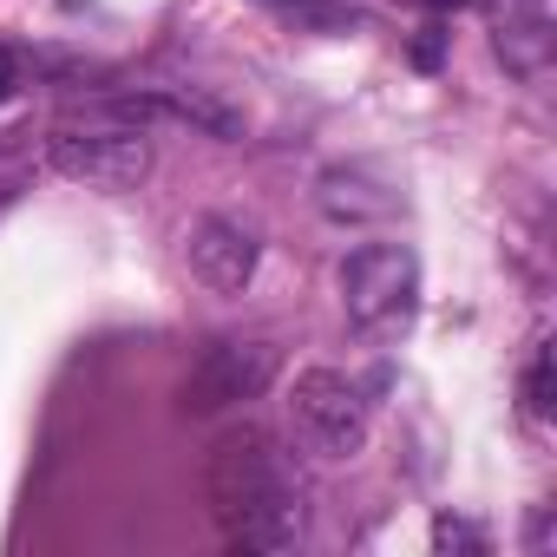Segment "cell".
Instances as JSON below:
<instances>
[{
	"instance_id": "1",
	"label": "cell",
	"mask_w": 557,
	"mask_h": 557,
	"mask_svg": "<svg viewBox=\"0 0 557 557\" xmlns=\"http://www.w3.org/2000/svg\"><path fill=\"white\" fill-rule=\"evenodd\" d=\"M203 492H210V518L223 524V537L236 550H283V544H296L302 511H296L289 459L262 426H230L210 446Z\"/></svg>"
},
{
	"instance_id": "2",
	"label": "cell",
	"mask_w": 557,
	"mask_h": 557,
	"mask_svg": "<svg viewBox=\"0 0 557 557\" xmlns=\"http://www.w3.org/2000/svg\"><path fill=\"white\" fill-rule=\"evenodd\" d=\"M413 296H420V262L407 243H361L342 262V309L368 335L400 329L413 315Z\"/></svg>"
},
{
	"instance_id": "3",
	"label": "cell",
	"mask_w": 557,
	"mask_h": 557,
	"mask_svg": "<svg viewBox=\"0 0 557 557\" xmlns=\"http://www.w3.org/2000/svg\"><path fill=\"white\" fill-rule=\"evenodd\" d=\"M47 164L73 184H86V190H132L151 171V145L125 125H86V132L60 125L47 138Z\"/></svg>"
},
{
	"instance_id": "4",
	"label": "cell",
	"mask_w": 557,
	"mask_h": 557,
	"mask_svg": "<svg viewBox=\"0 0 557 557\" xmlns=\"http://www.w3.org/2000/svg\"><path fill=\"white\" fill-rule=\"evenodd\" d=\"M289 413H296V433H302L322 459H355V453L368 446V407H361V394L348 387V374H335V368L296 374Z\"/></svg>"
},
{
	"instance_id": "5",
	"label": "cell",
	"mask_w": 557,
	"mask_h": 557,
	"mask_svg": "<svg viewBox=\"0 0 557 557\" xmlns=\"http://www.w3.org/2000/svg\"><path fill=\"white\" fill-rule=\"evenodd\" d=\"M275 381V348L269 342H216L197 355V368L184 374V413H223L236 400H256L262 387Z\"/></svg>"
},
{
	"instance_id": "6",
	"label": "cell",
	"mask_w": 557,
	"mask_h": 557,
	"mask_svg": "<svg viewBox=\"0 0 557 557\" xmlns=\"http://www.w3.org/2000/svg\"><path fill=\"white\" fill-rule=\"evenodd\" d=\"M184 262L210 296H243L256 275V236L230 216H197L184 236Z\"/></svg>"
},
{
	"instance_id": "7",
	"label": "cell",
	"mask_w": 557,
	"mask_h": 557,
	"mask_svg": "<svg viewBox=\"0 0 557 557\" xmlns=\"http://www.w3.org/2000/svg\"><path fill=\"white\" fill-rule=\"evenodd\" d=\"M283 21H296V27H309V34H355L361 27V14L355 8H335V0H269Z\"/></svg>"
},
{
	"instance_id": "8",
	"label": "cell",
	"mask_w": 557,
	"mask_h": 557,
	"mask_svg": "<svg viewBox=\"0 0 557 557\" xmlns=\"http://www.w3.org/2000/svg\"><path fill=\"white\" fill-rule=\"evenodd\" d=\"M524 413H531V420L550 413V348H537V361H531V374H524Z\"/></svg>"
},
{
	"instance_id": "9",
	"label": "cell",
	"mask_w": 557,
	"mask_h": 557,
	"mask_svg": "<svg viewBox=\"0 0 557 557\" xmlns=\"http://www.w3.org/2000/svg\"><path fill=\"white\" fill-rule=\"evenodd\" d=\"M433 537H440V544H466V550H479V531H466V524H453V518H440Z\"/></svg>"
},
{
	"instance_id": "10",
	"label": "cell",
	"mask_w": 557,
	"mask_h": 557,
	"mask_svg": "<svg viewBox=\"0 0 557 557\" xmlns=\"http://www.w3.org/2000/svg\"><path fill=\"white\" fill-rule=\"evenodd\" d=\"M413 60H420V66H440V27H426V34L413 40Z\"/></svg>"
},
{
	"instance_id": "11",
	"label": "cell",
	"mask_w": 557,
	"mask_h": 557,
	"mask_svg": "<svg viewBox=\"0 0 557 557\" xmlns=\"http://www.w3.org/2000/svg\"><path fill=\"white\" fill-rule=\"evenodd\" d=\"M8 92H14V60L0 53V99H8Z\"/></svg>"
},
{
	"instance_id": "12",
	"label": "cell",
	"mask_w": 557,
	"mask_h": 557,
	"mask_svg": "<svg viewBox=\"0 0 557 557\" xmlns=\"http://www.w3.org/2000/svg\"><path fill=\"white\" fill-rule=\"evenodd\" d=\"M420 8H433V14H453V8H472V0H420Z\"/></svg>"
}]
</instances>
